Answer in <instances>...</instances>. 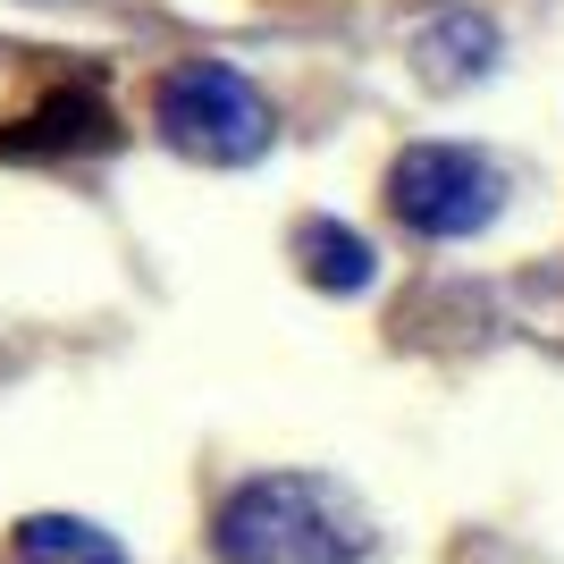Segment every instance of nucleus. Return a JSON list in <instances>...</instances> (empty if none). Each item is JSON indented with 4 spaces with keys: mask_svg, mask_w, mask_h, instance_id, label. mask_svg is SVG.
<instances>
[{
    "mask_svg": "<svg viewBox=\"0 0 564 564\" xmlns=\"http://www.w3.org/2000/svg\"><path fill=\"white\" fill-rule=\"evenodd\" d=\"M212 556L219 564H362L371 531L346 506L337 480L312 471H261L212 514Z\"/></svg>",
    "mask_w": 564,
    "mask_h": 564,
    "instance_id": "nucleus-1",
    "label": "nucleus"
},
{
    "mask_svg": "<svg viewBox=\"0 0 564 564\" xmlns=\"http://www.w3.org/2000/svg\"><path fill=\"white\" fill-rule=\"evenodd\" d=\"M152 118H161V143L186 152L203 169H245L279 143V110L245 68L228 59H177V68L152 85Z\"/></svg>",
    "mask_w": 564,
    "mask_h": 564,
    "instance_id": "nucleus-2",
    "label": "nucleus"
},
{
    "mask_svg": "<svg viewBox=\"0 0 564 564\" xmlns=\"http://www.w3.org/2000/svg\"><path fill=\"white\" fill-rule=\"evenodd\" d=\"M497 203H506V177L471 143H404L397 169H388V212L413 236H430V245L480 236L497 219Z\"/></svg>",
    "mask_w": 564,
    "mask_h": 564,
    "instance_id": "nucleus-3",
    "label": "nucleus"
},
{
    "mask_svg": "<svg viewBox=\"0 0 564 564\" xmlns=\"http://www.w3.org/2000/svg\"><path fill=\"white\" fill-rule=\"evenodd\" d=\"M413 59H422L430 85H480L497 68V25L480 9H447V18H430L413 34Z\"/></svg>",
    "mask_w": 564,
    "mask_h": 564,
    "instance_id": "nucleus-4",
    "label": "nucleus"
},
{
    "mask_svg": "<svg viewBox=\"0 0 564 564\" xmlns=\"http://www.w3.org/2000/svg\"><path fill=\"white\" fill-rule=\"evenodd\" d=\"M295 261H304V279L329 286V295H362V286H371V245H362L346 219H304V228H295Z\"/></svg>",
    "mask_w": 564,
    "mask_h": 564,
    "instance_id": "nucleus-5",
    "label": "nucleus"
},
{
    "mask_svg": "<svg viewBox=\"0 0 564 564\" xmlns=\"http://www.w3.org/2000/svg\"><path fill=\"white\" fill-rule=\"evenodd\" d=\"M18 564H127V547H118L101 522L25 514V522H18Z\"/></svg>",
    "mask_w": 564,
    "mask_h": 564,
    "instance_id": "nucleus-6",
    "label": "nucleus"
}]
</instances>
